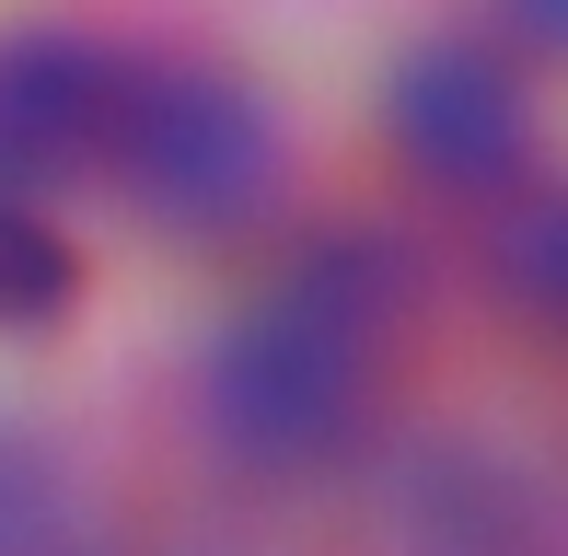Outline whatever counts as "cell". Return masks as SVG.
<instances>
[{
  "mask_svg": "<svg viewBox=\"0 0 568 556\" xmlns=\"http://www.w3.org/2000/svg\"><path fill=\"white\" fill-rule=\"evenodd\" d=\"M116 82H128V59H105V47H82V35L0 47V197H36L47 209L70 174H93Z\"/></svg>",
  "mask_w": 568,
  "mask_h": 556,
  "instance_id": "cell-4",
  "label": "cell"
},
{
  "mask_svg": "<svg viewBox=\"0 0 568 556\" xmlns=\"http://www.w3.org/2000/svg\"><path fill=\"white\" fill-rule=\"evenodd\" d=\"M59 534H70V498L23 452H0V545H59Z\"/></svg>",
  "mask_w": 568,
  "mask_h": 556,
  "instance_id": "cell-7",
  "label": "cell"
},
{
  "mask_svg": "<svg viewBox=\"0 0 568 556\" xmlns=\"http://www.w3.org/2000/svg\"><path fill=\"white\" fill-rule=\"evenodd\" d=\"M383 128H395L406 174L442 197H510L534 163V116H523V82H510L487 47H418V59H395V82H383Z\"/></svg>",
  "mask_w": 568,
  "mask_h": 556,
  "instance_id": "cell-3",
  "label": "cell"
},
{
  "mask_svg": "<svg viewBox=\"0 0 568 556\" xmlns=\"http://www.w3.org/2000/svg\"><path fill=\"white\" fill-rule=\"evenodd\" d=\"M93 174H116L174 233H232V220L267 209L278 140H267V105L244 82H221V70H128Z\"/></svg>",
  "mask_w": 568,
  "mask_h": 556,
  "instance_id": "cell-2",
  "label": "cell"
},
{
  "mask_svg": "<svg viewBox=\"0 0 568 556\" xmlns=\"http://www.w3.org/2000/svg\"><path fill=\"white\" fill-rule=\"evenodd\" d=\"M406 301L383 244H314L244 325L197 360V429L232 475H314L372 418V348Z\"/></svg>",
  "mask_w": 568,
  "mask_h": 556,
  "instance_id": "cell-1",
  "label": "cell"
},
{
  "mask_svg": "<svg viewBox=\"0 0 568 556\" xmlns=\"http://www.w3.org/2000/svg\"><path fill=\"white\" fill-rule=\"evenodd\" d=\"M499 23L523 47H546V59H568V0H499Z\"/></svg>",
  "mask_w": 568,
  "mask_h": 556,
  "instance_id": "cell-8",
  "label": "cell"
},
{
  "mask_svg": "<svg viewBox=\"0 0 568 556\" xmlns=\"http://www.w3.org/2000/svg\"><path fill=\"white\" fill-rule=\"evenodd\" d=\"M499 278H510V301H534V313H557V325H568V197H523V186H510Z\"/></svg>",
  "mask_w": 568,
  "mask_h": 556,
  "instance_id": "cell-6",
  "label": "cell"
},
{
  "mask_svg": "<svg viewBox=\"0 0 568 556\" xmlns=\"http://www.w3.org/2000/svg\"><path fill=\"white\" fill-rule=\"evenodd\" d=\"M70 301V244L47 233L36 197H0V325H47Z\"/></svg>",
  "mask_w": 568,
  "mask_h": 556,
  "instance_id": "cell-5",
  "label": "cell"
}]
</instances>
